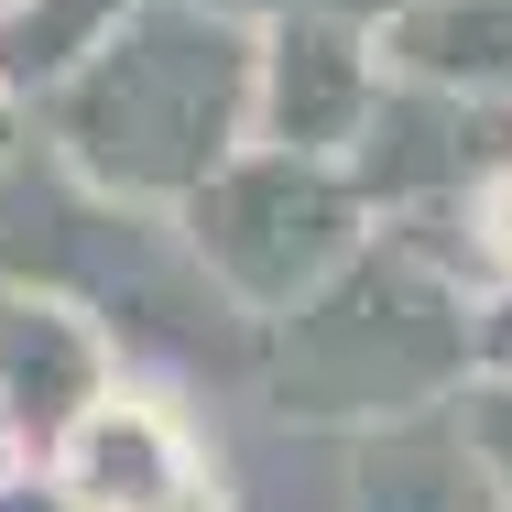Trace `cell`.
<instances>
[{"label": "cell", "mask_w": 512, "mask_h": 512, "mask_svg": "<svg viewBox=\"0 0 512 512\" xmlns=\"http://www.w3.org/2000/svg\"><path fill=\"white\" fill-rule=\"evenodd\" d=\"M55 480L77 512H197V447L153 393H99L55 436Z\"/></svg>", "instance_id": "1"}, {"label": "cell", "mask_w": 512, "mask_h": 512, "mask_svg": "<svg viewBox=\"0 0 512 512\" xmlns=\"http://www.w3.org/2000/svg\"><path fill=\"white\" fill-rule=\"evenodd\" d=\"M480 251L512 273V175H491V186H480Z\"/></svg>", "instance_id": "2"}, {"label": "cell", "mask_w": 512, "mask_h": 512, "mask_svg": "<svg viewBox=\"0 0 512 512\" xmlns=\"http://www.w3.org/2000/svg\"><path fill=\"white\" fill-rule=\"evenodd\" d=\"M11 11H22V0H0V22H11Z\"/></svg>", "instance_id": "3"}]
</instances>
